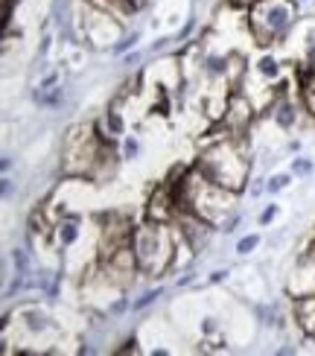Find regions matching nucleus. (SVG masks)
<instances>
[{
    "label": "nucleus",
    "mask_w": 315,
    "mask_h": 356,
    "mask_svg": "<svg viewBox=\"0 0 315 356\" xmlns=\"http://www.w3.org/2000/svg\"><path fill=\"white\" fill-rule=\"evenodd\" d=\"M0 184H3V199H9L12 196V178L3 175V181H0Z\"/></svg>",
    "instance_id": "obj_23"
},
{
    "label": "nucleus",
    "mask_w": 315,
    "mask_h": 356,
    "mask_svg": "<svg viewBox=\"0 0 315 356\" xmlns=\"http://www.w3.org/2000/svg\"><path fill=\"white\" fill-rule=\"evenodd\" d=\"M0 167H3V172H9V170H12V158H9V155H3V161H0Z\"/></svg>",
    "instance_id": "obj_24"
},
{
    "label": "nucleus",
    "mask_w": 315,
    "mask_h": 356,
    "mask_svg": "<svg viewBox=\"0 0 315 356\" xmlns=\"http://www.w3.org/2000/svg\"><path fill=\"white\" fill-rule=\"evenodd\" d=\"M138 41H140V33H131V35H123V38H120V41L114 44V47H111V50H114V53H126V50H129V47H134V44H138Z\"/></svg>",
    "instance_id": "obj_16"
},
{
    "label": "nucleus",
    "mask_w": 315,
    "mask_h": 356,
    "mask_svg": "<svg viewBox=\"0 0 315 356\" xmlns=\"http://www.w3.org/2000/svg\"><path fill=\"white\" fill-rule=\"evenodd\" d=\"M199 330H202V336H213V333L219 330V321H216V318H210V316H207V318H204V321L199 324Z\"/></svg>",
    "instance_id": "obj_17"
},
{
    "label": "nucleus",
    "mask_w": 315,
    "mask_h": 356,
    "mask_svg": "<svg viewBox=\"0 0 315 356\" xmlns=\"http://www.w3.org/2000/svg\"><path fill=\"white\" fill-rule=\"evenodd\" d=\"M295 3H309V0H295Z\"/></svg>",
    "instance_id": "obj_26"
},
{
    "label": "nucleus",
    "mask_w": 315,
    "mask_h": 356,
    "mask_svg": "<svg viewBox=\"0 0 315 356\" xmlns=\"http://www.w3.org/2000/svg\"><path fill=\"white\" fill-rule=\"evenodd\" d=\"M312 254H315V243H312Z\"/></svg>",
    "instance_id": "obj_27"
},
{
    "label": "nucleus",
    "mask_w": 315,
    "mask_h": 356,
    "mask_svg": "<svg viewBox=\"0 0 315 356\" xmlns=\"http://www.w3.org/2000/svg\"><path fill=\"white\" fill-rule=\"evenodd\" d=\"M193 26H196V21H193V18H190V21L184 24V29H181V33H178V35H175V41H184V38H187V35L193 33Z\"/></svg>",
    "instance_id": "obj_20"
},
{
    "label": "nucleus",
    "mask_w": 315,
    "mask_h": 356,
    "mask_svg": "<svg viewBox=\"0 0 315 356\" xmlns=\"http://www.w3.org/2000/svg\"><path fill=\"white\" fill-rule=\"evenodd\" d=\"M272 117H275V123L280 126V129H295V123H298V106L292 99H286V97H280V99H275L272 102Z\"/></svg>",
    "instance_id": "obj_9"
},
{
    "label": "nucleus",
    "mask_w": 315,
    "mask_h": 356,
    "mask_svg": "<svg viewBox=\"0 0 315 356\" xmlns=\"http://www.w3.org/2000/svg\"><path fill=\"white\" fill-rule=\"evenodd\" d=\"M18 327L29 336H44V333L56 330V324H53L47 309H41L38 304H29V307L18 309Z\"/></svg>",
    "instance_id": "obj_5"
},
{
    "label": "nucleus",
    "mask_w": 315,
    "mask_h": 356,
    "mask_svg": "<svg viewBox=\"0 0 315 356\" xmlns=\"http://www.w3.org/2000/svg\"><path fill=\"white\" fill-rule=\"evenodd\" d=\"M79 234H82V222H79V216H62V219L56 222V243H58V248L76 245Z\"/></svg>",
    "instance_id": "obj_7"
},
{
    "label": "nucleus",
    "mask_w": 315,
    "mask_h": 356,
    "mask_svg": "<svg viewBox=\"0 0 315 356\" xmlns=\"http://www.w3.org/2000/svg\"><path fill=\"white\" fill-rule=\"evenodd\" d=\"M161 292H163L161 286H155V289H146V292L140 295V298H138V301H131V309H146L149 304H155V301L161 298Z\"/></svg>",
    "instance_id": "obj_14"
},
{
    "label": "nucleus",
    "mask_w": 315,
    "mask_h": 356,
    "mask_svg": "<svg viewBox=\"0 0 315 356\" xmlns=\"http://www.w3.org/2000/svg\"><path fill=\"white\" fill-rule=\"evenodd\" d=\"M131 251H134V260H138V272L158 277L163 272H170V266H172L175 231L167 222L149 219L131 231Z\"/></svg>",
    "instance_id": "obj_2"
},
{
    "label": "nucleus",
    "mask_w": 315,
    "mask_h": 356,
    "mask_svg": "<svg viewBox=\"0 0 315 356\" xmlns=\"http://www.w3.org/2000/svg\"><path fill=\"white\" fill-rule=\"evenodd\" d=\"M82 33L97 47H108V44L114 47L123 38V21L114 18L111 12L94 6V9H88V18H82Z\"/></svg>",
    "instance_id": "obj_4"
},
{
    "label": "nucleus",
    "mask_w": 315,
    "mask_h": 356,
    "mask_svg": "<svg viewBox=\"0 0 315 356\" xmlns=\"http://www.w3.org/2000/svg\"><path fill=\"white\" fill-rule=\"evenodd\" d=\"M289 184H292V175H289V172H277V175H272V178L266 181V190H268V193H280V190H286Z\"/></svg>",
    "instance_id": "obj_13"
},
{
    "label": "nucleus",
    "mask_w": 315,
    "mask_h": 356,
    "mask_svg": "<svg viewBox=\"0 0 315 356\" xmlns=\"http://www.w3.org/2000/svg\"><path fill=\"white\" fill-rule=\"evenodd\" d=\"M257 245H260V234H248V236H243V240L236 243V254H251Z\"/></svg>",
    "instance_id": "obj_15"
},
{
    "label": "nucleus",
    "mask_w": 315,
    "mask_h": 356,
    "mask_svg": "<svg viewBox=\"0 0 315 356\" xmlns=\"http://www.w3.org/2000/svg\"><path fill=\"white\" fill-rule=\"evenodd\" d=\"M275 216H277V204H268L266 211L260 213V225H268V222H272Z\"/></svg>",
    "instance_id": "obj_19"
},
{
    "label": "nucleus",
    "mask_w": 315,
    "mask_h": 356,
    "mask_svg": "<svg viewBox=\"0 0 315 356\" xmlns=\"http://www.w3.org/2000/svg\"><path fill=\"white\" fill-rule=\"evenodd\" d=\"M298 18L295 0H254L248 12V29L257 44H272L292 29Z\"/></svg>",
    "instance_id": "obj_3"
},
{
    "label": "nucleus",
    "mask_w": 315,
    "mask_h": 356,
    "mask_svg": "<svg viewBox=\"0 0 315 356\" xmlns=\"http://www.w3.org/2000/svg\"><path fill=\"white\" fill-rule=\"evenodd\" d=\"M99 129L105 131L108 138H123L126 135V117H123V111H120L117 106H108L105 108V114H102V120H99Z\"/></svg>",
    "instance_id": "obj_10"
},
{
    "label": "nucleus",
    "mask_w": 315,
    "mask_h": 356,
    "mask_svg": "<svg viewBox=\"0 0 315 356\" xmlns=\"http://www.w3.org/2000/svg\"><path fill=\"white\" fill-rule=\"evenodd\" d=\"M190 280H193V275H190V272H187V275H184V277H178V286H187V284H190Z\"/></svg>",
    "instance_id": "obj_25"
},
{
    "label": "nucleus",
    "mask_w": 315,
    "mask_h": 356,
    "mask_svg": "<svg viewBox=\"0 0 315 356\" xmlns=\"http://www.w3.org/2000/svg\"><path fill=\"white\" fill-rule=\"evenodd\" d=\"M254 73L263 79V82H275L280 76V62H277V56L272 53H266L257 58V65H254Z\"/></svg>",
    "instance_id": "obj_11"
},
{
    "label": "nucleus",
    "mask_w": 315,
    "mask_h": 356,
    "mask_svg": "<svg viewBox=\"0 0 315 356\" xmlns=\"http://www.w3.org/2000/svg\"><path fill=\"white\" fill-rule=\"evenodd\" d=\"M312 170V164L307 158H295V164H292V172H298V175H307Z\"/></svg>",
    "instance_id": "obj_18"
},
{
    "label": "nucleus",
    "mask_w": 315,
    "mask_h": 356,
    "mask_svg": "<svg viewBox=\"0 0 315 356\" xmlns=\"http://www.w3.org/2000/svg\"><path fill=\"white\" fill-rule=\"evenodd\" d=\"M193 167H196V172L204 181L225 187V190H234V193L243 190L245 178H248V158L231 138L216 140V143H210L207 149H202V155L196 158Z\"/></svg>",
    "instance_id": "obj_1"
},
{
    "label": "nucleus",
    "mask_w": 315,
    "mask_h": 356,
    "mask_svg": "<svg viewBox=\"0 0 315 356\" xmlns=\"http://www.w3.org/2000/svg\"><path fill=\"white\" fill-rule=\"evenodd\" d=\"M248 123H251V102L245 97H234L228 102V111H225V126L231 131H243L248 129Z\"/></svg>",
    "instance_id": "obj_6"
},
{
    "label": "nucleus",
    "mask_w": 315,
    "mask_h": 356,
    "mask_svg": "<svg viewBox=\"0 0 315 356\" xmlns=\"http://www.w3.org/2000/svg\"><path fill=\"white\" fill-rule=\"evenodd\" d=\"M295 318L298 324H301V330L304 333H315V292L309 295H298V301H295Z\"/></svg>",
    "instance_id": "obj_8"
},
{
    "label": "nucleus",
    "mask_w": 315,
    "mask_h": 356,
    "mask_svg": "<svg viewBox=\"0 0 315 356\" xmlns=\"http://www.w3.org/2000/svg\"><path fill=\"white\" fill-rule=\"evenodd\" d=\"M225 277H228V269H219V272L210 275V284H219V280H225Z\"/></svg>",
    "instance_id": "obj_21"
},
{
    "label": "nucleus",
    "mask_w": 315,
    "mask_h": 356,
    "mask_svg": "<svg viewBox=\"0 0 315 356\" xmlns=\"http://www.w3.org/2000/svg\"><path fill=\"white\" fill-rule=\"evenodd\" d=\"M129 350H131V353L138 350V339H129V342H126V348H120L117 353H129Z\"/></svg>",
    "instance_id": "obj_22"
},
{
    "label": "nucleus",
    "mask_w": 315,
    "mask_h": 356,
    "mask_svg": "<svg viewBox=\"0 0 315 356\" xmlns=\"http://www.w3.org/2000/svg\"><path fill=\"white\" fill-rule=\"evenodd\" d=\"M140 155V140H138V135H123V140H120V158L123 161H134Z\"/></svg>",
    "instance_id": "obj_12"
}]
</instances>
